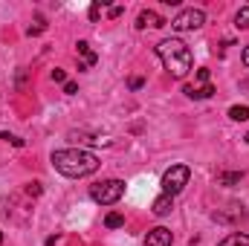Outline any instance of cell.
Here are the masks:
<instances>
[{
    "label": "cell",
    "instance_id": "4",
    "mask_svg": "<svg viewBox=\"0 0 249 246\" xmlns=\"http://www.w3.org/2000/svg\"><path fill=\"white\" fill-rule=\"evenodd\" d=\"M188 177H191V168H188V165H171V168L162 174V191L171 194V197L180 194L188 185Z\"/></svg>",
    "mask_w": 249,
    "mask_h": 246
},
{
    "label": "cell",
    "instance_id": "11",
    "mask_svg": "<svg viewBox=\"0 0 249 246\" xmlns=\"http://www.w3.org/2000/svg\"><path fill=\"white\" fill-rule=\"evenodd\" d=\"M212 93H214V87H212V84H203V87H186L188 99H209Z\"/></svg>",
    "mask_w": 249,
    "mask_h": 246
},
{
    "label": "cell",
    "instance_id": "10",
    "mask_svg": "<svg viewBox=\"0 0 249 246\" xmlns=\"http://www.w3.org/2000/svg\"><path fill=\"white\" fill-rule=\"evenodd\" d=\"M217 246H249V235H244V232H232V235H226Z\"/></svg>",
    "mask_w": 249,
    "mask_h": 246
},
{
    "label": "cell",
    "instance_id": "6",
    "mask_svg": "<svg viewBox=\"0 0 249 246\" xmlns=\"http://www.w3.org/2000/svg\"><path fill=\"white\" fill-rule=\"evenodd\" d=\"M171 244H174V235H171L165 226L151 229V232H148V238H145V246H171Z\"/></svg>",
    "mask_w": 249,
    "mask_h": 246
},
{
    "label": "cell",
    "instance_id": "23",
    "mask_svg": "<svg viewBox=\"0 0 249 246\" xmlns=\"http://www.w3.org/2000/svg\"><path fill=\"white\" fill-rule=\"evenodd\" d=\"M29 194H41V183H32V185H29Z\"/></svg>",
    "mask_w": 249,
    "mask_h": 246
},
{
    "label": "cell",
    "instance_id": "21",
    "mask_svg": "<svg viewBox=\"0 0 249 246\" xmlns=\"http://www.w3.org/2000/svg\"><path fill=\"white\" fill-rule=\"evenodd\" d=\"M99 12H102V6L93 3V6H90V20H99Z\"/></svg>",
    "mask_w": 249,
    "mask_h": 246
},
{
    "label": "cell",
    "instance_id": "5",
    "mask_svg": "<svg viewBox=\"0 0 249 246\" xmlns=\"http://www.w3.org/2000/svg\"><path fill=\"white\" fill-rule=\"evenodd\" d=\"M206 23V12L203 9H183L174 20H171V29H177V32H194V29H200Z\"/></svg>",
    "mask_w": 249,
    "mask_h": 246
},
{
    "label": "cell",
    "instance_id": "2",
    "mask_svg": "<svg viewBox=\"0 0 249 246\" xmlns=\"http://www.w3.org/2000/svg\"><path fill=\"white\" fill-rule=\"evenodd\" d=\"M157 55H160L162 67H165L174 78H186L188 70H191V64H194L191 50H188L180 38H165V41H160V44H157Z\"/></svg>",
    "mask_w": 249,
    "mask_h": 246
},
{
    "label": "cell",
    "instance_id": "17",
    "mask_svg": "<svg viewBox=\"0 0 249 246\" xmlns=\"http://www.w3.org/2000/svg\"><path fill=\"white\" fill-rule=\"evenodd\" d=\"M0 139H6V142H12L15 148H23V139H20V136H12V133H0Z\"/></svg>",
    "mask_w": 249,
    "mask_h": 246
},
{
    "label": "cell",
    "instance_id": "9",
    "mask_svg": "<svg viewBox=\"0 0 249 246\" xmlns=\"http://www.w3.org/2000/svg\"><path fill=\"white\" fill-rule=\"evenodd\" d=\"M78 55L84 58V61H81V70H87V67H93V64L99 61V55L90 50V44H87V41H78Z\"/></svg>",
    "mask_w": 249,
    "mask_h": 246
},
{
    "label": "cell",
    "instance_id": "18",
    "mask_svg": "<svg viewBox=\"0 0 249 246\" xmlns=\"http://www.w3.org/2000/svg\"><path fill=\"white\" fill-rule=\"evenodd\" d=\"M53 81L55 84H67V72L64 70H53Z\"/></svg>",
    "mask_w": 249,
    "mask_h": 246
},
{
    "label": "cell",
    "instance_id": "26",
    "mask_svg": "<svg viewBox=\"0 0 249 246\" xmlns=\"http://www.w3.org/2000/svg\"><path fill=\"white\" fill-rule=\"evenodd\" d=\"M247 142H249V133H247Z\"/></svg>",
    "mask_w": 249,
    "mask_h": 246
},
{
    "label": "cell",
    "instance_id": "15",
    "mask_svg": "<svg viewBox=\"0 0 249 246\" xmlns=\"http://www.w3.org/2000/svg\"><path fill=\"white\" fill-rule=\"evenodd\" d=\"M105 226H107V229H119V226H124V217L113 211V214H107V217H105Z\"/></svg>",
    "mask_w": 249,
    "mask_h": 246
},
{
    "label": "cell",
    "instance_id": "3",
    "mask_svg": "<svg viewBox=\"0 0 249 246\" xmlns=\"http://www.w3.org/2000/svg\"><path fill=\"white\" fill-rule=\"evenodd\" d=\"M124 194V183L122 180H105V183L93 185L90 188V197L96 200V203H102V206H113V203H119Z\"/></svg>",
    "mask_w": 249,
    "mask_h": 246
},
{
    "label": "cell",
    "instance_id": "16",
    "mask_svg": "<svg viewBox=\"0 0 249 246\" xmlns=\"http://www.w3.org/2000/svg\"><path fill=\"white\" fill-rule=\"evenodd\" d=\"M44 29H47V20H44V18H38V20H35V23L26 29V35H41Z\"/></svg>",
    "mask_w": 249,
    "mask_h": 246
},
{
    "label": "cell",
    "instance_id": "20",
    "mask_svg": "<svg viewBox=\"0 0 249 246\" xmlns=\"http://www.w3.org/2000/svg\"><path fill=\"white\" fill-rule=\"evenodd\" d=\"M197 81H200V87L209 84V70H197Z\"/></svg>",
    "mask_w": 249,
    "mask_h": 246
},
{
    "label": "cell",
    "instance_id": "8",
    "mask_svg": "<svg viewBox=\"0 0 249 246\" xmlns=\"http://www.w3.org/2000/svg\"><path fill=\"white\" fill-rule=\"evenodd\" d=\"M151 209H154L157 217H165V214H171V209H174V197H171V194H160Z\"/></svg>",
    "mask_w": 249,
    "mask_h": 246
},
{
    "label": "cell",
    "instance_id": "19",
    "mask_svg": "<svg viewBox=\"0 0 249 246\" xmlns=\"http://www.w3.org/2000/svg\"><path fill=\"white\" fill-rule=\"evenodd\" d=\"M64 93H67V96H75V93H78V84H75V81H67V84H64Z\"/></svg>",
    "mask_w": 249,
    "mask_h": 246
},
{
    "label": "cell",
    "instance_id": "22",
    "mask_svg": "<svg viewBox=\"0 0 249 246\" xmlns=\"http://www.w3.org/2000/svg\"><path fill=\"white\" fill-rule=\"evenodd\" d=\"M124 9L122 6H110V18H119V15H122Z\"/></svg>",
    "mask_w": 249,
    "mask_h": 246
},
{
    "label": "cell",
    "instance_id": "25",
    "mask_svg": "<svg viewBox=\"0 0 249 246\" xmlns=\"http://www.w3.org/2000/svg\"><path fill=\"white\" fill-rule=\"evenodd\" d=\"M0 241H3V232H0Z\"/></svg>",
    "mask_w": 249,
    "mask_h": 246
},
{
    "label": "cell",
    "instance_id": "24",
    "mask_svg": "<svg viewBox=\"0 0 249 246\" xmlns=\"http://www.w3.org/2000/svg\"><path fill=\"white\" fill-rule=\"evenodd\" d=\"M241 58H244V64H247V67H249V47H247V50H244V55H241Z\"/></svg>",
    "mask_w": 249,
    "mask_h": 246
},
{
    "label": "cell",
    "instance_id": "7",
    "mask_svg": "<svg viewBox=\"0 0 249 246\" xmlns=\"http://www.w3.org/2000/svg\"><path fill=\"white\" fill-rule=\"evenodd\" d=\"M136 26H139V29H148V26L160 29V26H165V20H162V18H160L157 12L145 9V12H139V18H136Z\"/></svg>",
    "mask_w": 249,
    "mask_h": 246
},
{
    "label": "cell",
    "instance_id": "1",
    "mask_svg": "<svg viewBox=\"0 0 249 246\" xmlns=\"http://www.w3.org/2000/svg\"><path fill=\"white\" fill-rule=\"evenodd\" d=\"M99 165H102L99 157L90 154V151H81V148H67V151H55L53 154V168L58 174H64V177H72V180L96 174Z\"/></svg>",
    "mask_w": 249,
    "mask_h": 246
},
{
    "label": "cell",
    "instance_id": "13",
    "mask_svg": "<svg viewBox=\"0 0 249 246\" xmlns=\"http://www.w3.org/2000/svg\"><path fill=\"white\" fill-rule=\"evenodd\" d=\"M241 171H226V174H217V185H235V183H241Z\"/></svg>",
    "mask_w": 249,
    "mask_h": 246
},
{
    "label": "cell",
    "instance_id": "12",
    "mask_svg": "<svg viewBox=\"0 0 249 246\" xmlns=\"http://www.w3.org/2000/svg\"><path fill=\"white\" fill-rule=\"evenodd\" d=\"M229 119H235V122H249V107L247 105H235V107H229Z\"/></svg>",
    "mask_w": 249,
    "mask_h": 246
},
{
    "label": "cell",
    "instance_id": "14",
    "mask_svg": "<svg viewBox=\"0 0 249 246\" xmlns=\"http://www.w3.org/2000/svg\"><path fill=\"white\" fill-rule=\"evenodd\" d=\"M235 26H238V29H249V6L238 9V15H235Z\"/></svg>",
    "mask_w": 249,
    "mask_h": 246
}]
</instances>
